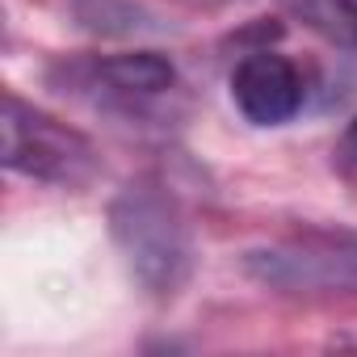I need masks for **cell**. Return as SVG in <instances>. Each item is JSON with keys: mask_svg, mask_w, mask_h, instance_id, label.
I'll use <instances>...</instances> for the list:
<instances>
[{"mask_svg": "<svg viewBox=\"0 0 357 357\" xmlns=\"http://www.w3.org/2000/svg\"><path fill=\"white\" fill-rule=\"evenodd\" d=\"M5 164L9 172H22L30 181L68 185L80 190L101 172L97 147L72 130L68 122L43 114L38 105L22 101L17 93H5Z\"/></svg>", "mask_w": 357, "mask_h": 357, "instance_id": "2", "label": "cell"}, {"mask_svg": "<svg viewBox=\"0 0 357 357\" xmlns=\"http://www.w3.org/2000/svg\"><path fill=\"white\" fill-rule=\"evenodd\" d=\"M231 101L252 126H286L303 109V76L278 51H248L231 72Z\"/></svg>", "mask_w": 357, "mask_h": 357, "instance_id": "3", "label": "cell"}, {"mask_svg": "<svg viewBox=\"0 0 357 357\" xmlns=\"http://www.w3.org/2000/svg\"><path fill=\"white\" fill-rule=\"evenodd\" d=\"M294 5L328 38L357 43V0H294Z\"/></svg>", "mask_w": 357, "mask_h": 357, "instance_id": "7", "label": "cell"}, {"mask_svg": "<svg viewBox=\"0 0 357 357\" xmlns=\"http://www.w3.org/2000/svg\"><path fill=\"white\" fill-rule=\"evenodd\" d=\"M97 76L122 93V97H155L168 93L176 84V68L160 55V51H126V55H109Z\"/></svg>", "mask_w": 357, "mask_h": 357, "instance_id": "5", "label": "cell"}, {"mask_svg": "<svg viewBox=\"0 0 357 357\" xmlns=\"http://www.w3.org/2000/svg\"><path fill=\"white\" fill-rule=\"evenodd\" d=\"M109 231L122 248L135 282L155 294L172 298L194 273V231L185 223V211L164 185L139 181L126 185L109 206Z\"/></svg>", "mask_w": 357, "mask_h": 357, "instance_id": "1", "label": "cell"}, {"mask_svg": "<svg viewBox=\"0 0 357 357\" xmlns=\"http://www.w3.org/2000/svg\"><path fill=\"white\" fill-rule=\"evenodd\" d=\"M72 17L80 30L101 34V38H126V34L160 30L155 13H147L135 0H72Z\"/></svg>", "mask_w": 357, "mask_h": 357, "instance_id": "6", "label": "cell"}, {"mask_svg": "<svg viewBox=\"0 0 357 357\" xmlns=\"http://www.w3.org/2000/svg\"><path fill=\"white\" fill-rule=\"evenodd\" d=\"M344 147H349V151H353V155H357V118H353V122H349V135H344Z\"/></svg>", "mask_w": 357, "mask_h": 357, "instance_id": "8", "label": "cell"}, {"mask_svg": "<svg viewBox=\"0 0 357 357\" xmlns=\"http://www.w3.org/2000/svg\"><path fill=\"white\" fill-rule=\"evenodd\" d=\"M248 273L282 290H357V244L344 252L315 248H261L248 252Z\"/></svg>", "mask_w": 357, "mask_h": 357, "instance_id": "4", "label": "cell"}]
</instances>
